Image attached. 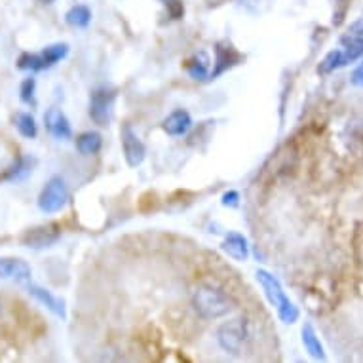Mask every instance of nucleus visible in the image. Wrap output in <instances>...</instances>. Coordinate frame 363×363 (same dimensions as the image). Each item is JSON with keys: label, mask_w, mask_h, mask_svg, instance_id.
Wrapping results in <instances>:
<instances>
[{"label": "nucleus", "mask_w": 363, "mask_h": 363, "mask_svg": "<svg viewBox=\"0 0 363 363\" xmlns=\"http://www.w3.org/2000/svg\"><path fill=\"white\" fill-rule=\"evenodd\" d=\"M192 306L203 320H217L228 314L234 308V303L220 287L206 284V286L196 287V291L192 295Z\"/></svg>", "instance_id": "f257e3e1"}, {"label": "nucleus", "mask_w": 363, "mask_h": 363, "mask_svg": "<svg viewBox=\"0 0 363 363\" xmlns=\"http://www.w3.org/2000/svg\"><path fill=\"white\" fill-rule=\"evenodd\" d=\"M257 281L261 284L264 297L268 298V303L272 304V308H276L280 320L284 323H295L298 320V310L297 306L289 301V297L284 291L280 280L272 276L267 270H257Z\"/></svg>", "instance_id": "f03ea898"}, {"label": "nucleus", "mask_w": 363, "mask_h": 363, "mask_svg": "<svg viewBox=\"0 0 363 363\" xmlns=\"http://www.w3.org/2000/svg\"><path fill=\"white\" fill-rule=\"evenodd\" d=\"M250 339V325L244 318H233L228 322L220 323L217 329L219 346L228 354H240Z\"/></svg>", "instance_id": "7ed1b4c3"}, {"label": "nucleus", "mask_w": 363, "mask_h": 363, "mask_svg": "<svg viewBox=\"0 0 363 363\" xmlns=\"http://www.w3.org/2000/svg\"><path fill=\"white\" fill-rule=\"evenodd\" d=\"M67 202H69V189H67L65 179L61 175H54L42 189L38 196V208L44 213H57L65 208Z\"/></svg>", "instance_id": "20e7f679"}, {"label": "nucleus", "mask_w": 363, "mask_h": 363, "mask_svg": "<svg viewBox=\"0 0 363 363\" xmlns=\"http://www.w3.org/2000/svg\"><path fill=\"white\" fill-rule=\"evenodd\" d=\"M114 94L113 89L107 86L96 88L91 91L89 97V116L97 125H108L113 118V107H114Z\"/></svg>", "instance_id": "39448f33"}, {"label": "nucleus", "mask_w": 363, "mask_h": 363, "mask_svg": "<svg viewBox=\"0 0 363 363\" xmlns=\"http://www.w3.org/2000/svg\"><path fill=\"white\" fill-rule=\"evenodd\" d=\"M61 238V228L57 223H44L25 230L21 236V244L29 250H46Z\"/></svg>", "instance_id": "423d86ee"}, {"label": "nucleus", "mask_w": 363, "mask_h": 363, "mask_svg": "<svg viewBox=\"0 0 363 363\" xmlns=\"http://www.w3.org/2000/svg\"><path fill=\"white\" fill-rule=\"evenodd\" d=\"M120 138H122V150H124L125 164L130 167L141 166V162L145 160V155H147V149H145L143 141L139 139V135L133 131L130 124L122 125Z\"/></svg>", "instance_id": "0eeeda50"}, {"label": "nucleus", "mask_w": 363, "mask_h": 363, "mask_svg": "<svg viewBox=\"0 0 363 363\" xmlns=\"http://www.w3.org/2000/svg\"><path fill=\"white\" fill-rule=\"evenodd\" d=\"M44 125L48 130L50 135H54L55 139L60 141H65V139L72 138V130H71V122L65 116V113L57 107H52L46 111L44 114Z\"/></svg>", "instance_id": "6e6552de"}, {"label": "nucleus", "mask_w": 363, "mask_h": 363, "mask_svg": "<svg viewBox=\"0 0 363 363\" xmlns=\"http://www.w3.org/2000/svg\"><path fill=\"white\" fill-rule=\"evenodd\" d=\"M342 57H345V65L352 63V61L359 60L363 55V23H356L342 38Z\"/></svg>", "instance_id": "1a4fd4ad"}, {"label": "nucleus", "mask_w": 363, "mask_h": 363, "mask_svg": "<svg viewBox=\"0 0 363 363\" xmlns=\"http://www.w3.org/2000/svg\"><path fill=\"white\" fill-rule=\"evenodd\" d=\"M240 61H242V55L230 44H217L215 46V67L213 71L209 72V78H217Z\"/></svg>", "instance_id": "9d476101"}, {"label": "nucleus", "mask_w": 363, "mask_h": 363, "mask_svg": "<svg viewBox=\"0 0 363 363\" xmlns=\"http://www.w3.org/2000/svg\"><path fill=\"white\" fill-rule=\"evenodd\" d=\"M27 289H29V295H33V297H35L42 306H46V308H48L50 312H54L57 318L65 320L67 310H65V301H63V298L55 297L52 291H48V289H44V287L40 286H35V284H29Z\"/></svg>", "instance_id": "9b49d317"}, {"label": "nucleus", "mask_w": 363, "mask_h": 363, "mask_svg": "<svg viewBox=\"0 0 363 363\" xmlns=\"http://www.w3.org/2000/svg\"><path fill=\"white\" fill-rule=\"evenodd\" d=\"M33 276V270L23 259H0V278L2 280H18L29 281Z\"/></svg>", "instance_id": "f8f14e48"}, {"label": "nucleus", "mask_w": 363, "mask_h": 363, "mask_svg": "<svg viewBox=\"0 0 363 363\" xmlns=\"http://www.w3.org/2000/svg\"><path fill=\"white\" fill-rule=\"evenodd\" d=\"M164 131H166L167 135H172V138H181V135H185L186 131L192 128V118L191 114L183 111V108H177V111H173L166 120H164V124H162Z\"/></svg>", "instance_id": "ddd939ff"}, {"label": "nucleus", "mask_w": 363, "mask_h": 363, "mask_svg": "<svg viewBox=\"0 0 363 363\" xmlns=\"http://www.w3.org/2000/svg\"><path fill=\"white\" fill-rule=\"evenodd\" d=\"M220 250L225 251L226 255L233 257L234 261L244 262L250 255V245H247V240L242 236L240 233H228L226 234L225 242L220 245Z\"/></svg>", "instance_id": "4468645a"}, {"label": "nucleus", "mask_w": 363, "mask_h": 363, "mask_svg": "<svg viewBox=\"0 0 363 363\" xmlns=\"http://www.w3.org/2000/svg\"><path fill=\"white\" fill-rule=\"evenodd\" d=\"M103 147L101 133L97 131H84L77 138V149L82 156H94L97 155Z\"/></svg>", "instance_id": "2eb2a0df"}, {"label": "nucleus", "mask_w": 363, "mask_h": 363, "mask_svg": "<svg viewBox=\"0 0 363 363\" xmlns=\"http://www.w3.org/2000/svg\"><path fill=\"white\" fill-rule=\"evenodd\" d=\"M209 55L206 52H198L191 57V60L185 63V69L186 72L191 74L194 80H208L209 78Z\"/></svg>", "instance_id": "dca6fc26"}, {"label": "nucleus", "mask_w": 363, "mask_h": 363, "mask_svg": "<svg viewBox=\"0 0 363 363\" xmlns=\"http://www.w3.org/2000/svg\"><path fill=\"white\" fill-rule=\"evenodd\" d=\"M33 164L35 160L33 158H27V156H21L18 160L13 162L12 166L8 167L6 175H4V181H10V183H19V181H25L29 177L30 172H33Z\"/></svg>", "instance_id": "f3484780"}, {"label": "nucleus", "mask_w": 363, "mask_h": 363, "mask_svg": "<svg viewBox=\"0 0 363 363\" xmlns=\"http://www.w3.org/2000/svg\"><path fill=\"white\" fill-rule=\"evenodd\" d=\"M303 345L306 348L310 356L314 359H325V350H323V345L320 342V337L315 335L314 328L306 323L303 328Z\"/></svg>", "instance_id": "a211bd4d"}, {"label": "nucleus", "mask_w": 363, "mask_h": 363, "mask_svg": "<svg viewBox=\"0 0 363 363\" xmlns=\"http://www.w3.org/2000/svg\"><path fill=\"white\" fill-rule=\"evenodd\" d=\"M65 21L67 25H71L74 29H84V27H88L89 21H91V12H89L88 6L77 4V6H72L71 10L65 13Z\"/></svg>", "instance_id": "6ab92c4d"}, {"label": "nucleus", "mask_w": 363, "mask_h": 363, "mask_svg": "<svg viewBox=\"0 0 363 363\" xmlns=\"http://www.w3.org/2000/svg\"><path fill=\"white\" fill-rule=\"evenodd\" d=\"M67 54H69V44H65V42L50 44V46H46V48L40 52L42 60L46 63V69L54 67L55 63H60L61 60H65Z\"/></svg>", "instance_id": "aec40b11"}, {"label": "nucleus", "mask_w": 363, "mask_h": 363, "mask_svg": "<svg viewBox=\"0 0 363 363\" xmlns=\"http://www.w3.org/2000/svg\"><path fill=\"white\" fill-rule=\"evenodd\" d=\"M16 128H18V131L25 139H35L36 133H38L36 120L30 113H19L16 116Z\"/></svg>", "instance_id": "412c9836"}, {"label": "nucleus", "mask_w": 363, "mask_h": 363, "mask_svg": "<svg viewBox=\"0 0 363 363\" xmlns=\"http://www.w3.org/2000/svg\"><path fill=\"white\" fill-rule=\"evenodd\" d=\"M340 67H345V57H342V50H333V52H329L323 61L318 67V72L320 74H329V72H333L335 69H340Z\"/></svg>", "instance_id": "4be33fe9"}, {"label": "nucleus", "mask_w": 363, "mask_h": 363, "mask_svg": "<svg viewBox=\"0 0 363 363\" xmlns=\"http://www.w3.org/2000/svg\"><path fill=\"white\" fill-rule=\"evenodd\" d=\"M18 67L21 69V71L38 72L46 69V63H44L40 54H29V52H25V54L19 55Z\"/></svg>", "instance_id": "5701e85b"}, {"label": "nucleus", "mask_w": 363, "mask_h": 363, "mask_svg": "<svg viewBox=\"0 0 363 363\" xmlns=\"http://www.w3.org/2000/svg\"><path fill=\"white\" fill-rule=\"evenodd\" d=\"M35 78H25L23 82H21V86H19V97H21V101L27 103V105H33V103H35Z\"/></svg>", "instance_id": "b1692460"}, {"label": "nucleus", "mask_w": 363, "mask_h": 363, "mask_svg": "<svg viewBox=\"0 0 363 363\" xmlns=\"http://www.w3.org/2000/svg\"><path fill=\"white\" fill-rule=\"evenodd\" d=\"M164 6H166L167 13L172 19H181L185 16V6H183V0H162Z\"/></svg>", "instance_id": "393cba45"}, {"label": "nucleus", "mask_w": 363, "mask_h": 363, "mask_svg": "<svg viewBox=\"0 0 363 363\" xmlns=\"http://www.w3.org/2000/svg\"><path fill=\"white\" fill-rule=\"evenodd\" d=\"M240 203V194L236 191H228L223 194V206H228V208H238Z\"/></svg>", "instance_id": "a878e982"}, {"label": "nucleus", "mask_w": 363, "mask_h": 363, "mask_svg": "<svg viewBox=\"0 0 363 363\" xmlns=\"http://www.w3.org/2000/svg\"><path fill=\"white\" fill-rule=\"evenodd\" d=\"M350 82L354 84V86H357V88H363V63H359V65L352 71Z\"/></svg>", "instance_id": "bb28decb"}, {"label": "nucleus", "mask_w": 363, "mask_h": 363, "mask_svg": "<svg viewBox=\"0 0 363 363\" xmlns=\"http://www.w3.org/2000/svg\"><path fill=\"white\" fill-rule=\"evenodd\" d=\"M42 4H50V2H54V0H40Z\"/></svg>", "instance_id": "cd10ccee"}, {"label": "nucleus", "mask_w": 363, "mask_h": 363, "mask_svg": "<svg viewBox=\"0 0 363 363\" xmlns=\"http://www.w3.org/2000/svg\"><path fill=\"white\" fill-rule=\"evenodd\" d=\"M0 315H2V298H0Z\"/></svg>", "instance_id": "c85d7f7f"}]
</instances>
